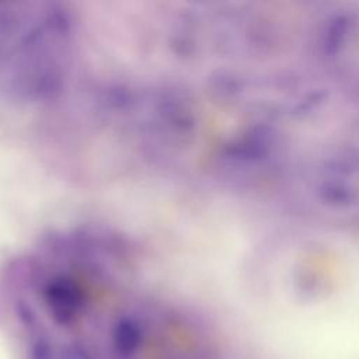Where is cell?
<instances>
[{
    "mask_svg": "<svg viewBox=\"0 0 359 359\" xmlns=\"http://www.w3.org/2000/svg\"><path fill=\"white\" fill-rule=\"evenodd\" d=\"M76 18L57 1H0V98L20 105L56 100L76 52Z\"/></svg>",
    "mask_w": 359,
    "mask_h": 359,
    "instance_id": "cell-1",
    "label": "cell"
}]
</instances>
